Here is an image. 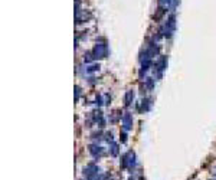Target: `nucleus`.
<instances>
[{
  "label": "nucleus",
  "instance_id": "obj_1",
  "mask_svg": "<svg viewBox=\"0 0 216 180\" xmlns=\"http://www.w3.org/2000/svg\"><path fill=\"white\" fill-rule=\"evenodd\" d=\"M176 19L175 16L171 15L169 19H167V22L164 23V25L160 28V35H163V36H167V38H170L171 35H173V32H175V26H176Z\"/></svg>",
  "mask_w": 216,
  "mask_h": 180
},
{
  "label": "nucleus",
  "instance_id": "obj_2",
  "mask_svg": "<svg viewBox=\"0 0 216 180\" xmlns=\"http://www.w3.org/2000/svg\"><path fill=\"white\" fill-rule=\"evenodd\" d=\"M92 55H94V58H104L107 55V46H105V43H97L94 50H92Z\"/></svg>",
  "mask_w": 216,
  "mask_h": 180
},
{
  "label": "nucleus",
  "instance_id": "obj_3",
  "mask_svg": "<svg viewBox=\"0 0 216 180\" xmlns=\"http://www.w3.org/2000/svg\"><path fill=\"white\" fill-rule=\"evenodd\" d=\"M158 6L163 7L164 10H169V9H173L177 6V0H158Z\"/></svg>",
  "mask_w": 216,
  "mask_h": 180
},
{
  "label": "nucleus",
  "instance_id": "obj_4",
  "mask_svg": "<svg viewBox=\"0 0 216 180\" xmlns=\"http://www.w3.org/2000/svg\"><path fill=\"white\" fill-rule=\"evenodd\" d=\"M123 124H124V130H130L133 126V117L130 115V113H125L123 117Z\"/></svg>",
  "mask_w": 216,
  "mask_h": 180
},
{
  "label": "nucleus",
  "instance_id": "obj_5",
  "mask_svg": "<svg viewBox=\"0 0 216 180\" xmlns=\"http://www.w3.org/2000/svg\"><path fill=\"white\" fill-rule=\"evenodd\" d=\"M156 66H157V71H158V72H163L164 66H166V58H164V56H162V58H160V59L157 61Z\"/></svg>",
  "mask_w": 216,
  "mask_h": 180
},
{
  "label": "nucleus",
  "instance_id": "obj_6",
  "mask_svg": "<svg viewBox=\"0 0 216 180\" xmlns=\"http://www.w3.org/2000/svg\"><path fill=\"white\" fill-rule=\"evenodd\" d=\"M134 98V92L133 91H128L127 94H125V104L127 105H130L131 104V100Z\"/></svg>",
  "mask_w": 216,
  "mask_h": 180
}]
</instances>
